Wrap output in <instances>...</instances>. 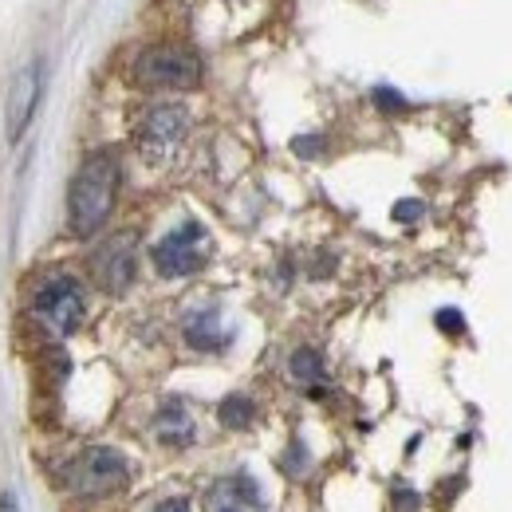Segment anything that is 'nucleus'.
Returning a JSON list of instances; mask_svg holds the SVG:
<instances>
[{"mask_svg": "<svg viewBox=\"0 0 512 512\" xmlns=\"http://www.w3.org/2000/svg\"><path fill=\"white\" fill-rule=\"evenodd\" d=\"M115 193H119V158L99 150V154H87L71 193H67V221H71V233L75 237H95L111 209H115Z\"/></svg>", "mask_w": 512, "mask_h": 512, "instance_id": "1", "label": "nucleus"}, {"mask_svg": "<svg viewBox=\"0 0 512 512\" xmlns=\"http://www.w3.org/2000/svg\"><path fill=\"white\" fill-rule=\"evenodd\" d=\"M288 367H292V379L304 386H320L323 375H327V367H323V355L316 347H300L292 359H288Z\"/></svg>", "mask_w": 512, "mask_h": 512, "instance_id": "12", "label": "nucleus"}, {"mask_svg": "<svg viewBox=\"0 0 512 512\" xmlns=\"http://www.w3.org/2000/svg\"><path fill=\"white\" fill-rule=\"evenodd\" d=\"M40 91H44V64L32 60L12 79V91H8V138L12 142L24 138V130H28L36 107H40Z\"/></svg>", "mask_w": 512, "mask_h": 512, "instance_id": "8", "label": "nucleus"}, {"mask_svg": "<svg viewBox=\"0 0 512 512\" xmlns=\"http://www.w3.org/2000/svg\"><path fill=\"white\" fill-rule=\"evenodd\" d=\"M375 103H379L383 111H406V99H402L398 91H390V87H375Z\"/></svg>", "mask_w": 512, "mask_h": 512, "instance_id": "14", "label": "nucleus"}, {"mask_svg": "<svg viewBox=\"0 0 512 512\" xmlns=\"http://www.w3.org/2000/svg\"><path fill=\"white\" fill-rule=\"evenodd\" d=\"M217 418H221V426H229V430H245V426L256 418L253 398H245V394H229V398L221 402Z\"/></svg>", "mask_w": 512, "mask_h": 512, "instance_id": "13", "label": "nucleus"}, {"mask_svg": "<svg viewBox=\"0 0 512 512\" xmlns=\"http://www.w3.org/2000/svg\"><path fill=\"white\" fill-rule=\"evenodd\" d=\"M134 79L142 87H197L201 79V60L197 52L182 48V44H162V48H146L134 60Z\"/></svg>", "mask_w": 512, "mask_h": 512, "instance_id": "4", "label": "nucleus"}, {"mask_svg": "<svg viewBox=\"0 0 512 512\" xmlns=\"http://www.w3.org/2000/svg\"><path fill=\"white\" fill-rule=\"evenodd\" d=\"M154 512H193L190 501H182V497H170V501H162Z\"/></svg>", "mask_w": 512, "mask_h": 512, "instance_id": "19", "label": "nucleus"}, {"mask_svg": "<svg viewBox=\"0 0 512 512\" xmlns=\"http://www.w3.org/2000/svg\"><path fill=\"white\" fill-rule=\"evenodd\" d=\"M190 134V111L182 103H158L138 123V150L146 162H170Z\"/></svg>", "mask_w": 512, "mask_h": 512, "instance_id": "3", "label": "nucleus"}, {"mask_svg": "<svg viewBox=\"0 0 512 512\" xmlns=\"http://www.w3.org/2000/svg\"><path fill=\"white\" fill-rule=\"evenodd\" d=\"M438 327L449 331V335H461V331H465V320H461V312L446 308V312H438Z\"/></svg>", "mask_w": 512, "mask_h": 512, "instance_id": "15", "label": "nucleus"}, {"mask_svg": "<svg viewBox=\"0 0 512 512\" xmlns=\"http://www.w3.org/2000/svg\"><path fill=\"white\" fill-rule=\"evenodd\" d=\"M394 505H398V509H406V512H414V509H418V497H414L410 489H398V497H394Z\"/></svg>", "mask_w": 512, "mask_h": 512, "instance_id": "18", "label": "nucleus"}, {"mask_svg": "<svg viewBox=\"0 0 512 512\" xmlns=\"http://www.w3.org/2000/svg\"><path fill=\"white\" fill-rule=\"evenodd\" d=\"M154 430H158V442H166V446H190L193 418H190V410L182 406V398H170V402L158 410Z\"/></svg>", "mask_w": 512, "mask_h": 512, "instance_id": "11", "label": "nucleus"}, {"mask_svg": "<svg viewBox=\"0 0 512 512\" xmlns=\"http://www.w3.org/2000/svg\"><path fill=\"white\" fill-rule=\"evenodd\" d=\"M205 509L209 512H264V493L249 473H229L221 481L209 485L205 493Z\"/></svg>", "mask_w": 512, "mask_h": 512, "instance_id": "9", "label": "nucleus"}, {"mask_svg": "<svg viewBox=\"0 0 512 512\" xmlns=\"http://www.w3.org/2000/svg\"><path fill=\"white\" fill-rule=\"evenodd\" d=\"M83 288H79V280L75 276H48L40 288H36V296H32V312H36V320L44 323L52 335H71L79 323H83Z\"/></svg>", "mask_w": 512, "mask_h": 512, "instance_id": "5", "label": "nucleus"}, {"mask_svg": "<svg viewBox=\"0 0 512 512\" xmlns=\"http://www.w3.org/2000/svg\"><path fill=\"white\" fill-rule=\"evenodd\" d=\"M127 481L130 469L119 449L91 446L64 465V485L75 497H111V493L127 489Z\"/></svg>", "mask_w": 512, "mask_h": 512, "instance_id": "2", "label": "nucleus"}, {"mask_svg": "<svg viewBox=\"0 0 512 512\" xmlns=\"http://www.w3.org/2000/svg\"><path fill=\"white\" fill-rule=\"evenodd\" d=\"M154 268L166 276V280H182V276H193L201 272L205 256H209V233L197 225V221H186L178 225L174 233H166L158 245H154Z\"/></svg>", "mask_w": 512, "mask_h": 512, "instance_id": "6", "label": "nucleus"}, {"mask_svg": "<svg viewBox=\"0 0 512 512\" xmlns=\"http://www.w3.org/2000/svg\"><path fill=\"white\" fill-rule=\"evenodd\" d=\"M292 146H296V154H300V158H312V154H320V138H296Z\"/></svg>", "mask_w": 512, "mask_h": 512, "instance_id": "17", "label": "nucleus"}, {"mask_svg": "<svg viewBox=\"0 0 512 512\" xmlns=\"http://www.w3.org/2000/svg\"><path fill=\"white\" fill-rule=\"evenodd\" d=\"M91 272H95V284L111 296L127 292L134 284V272H138V249H134V237L130 233H119L111 237L107 245H99L95 256H91Z\"/></svg>", "mask_w": 512, "mask_h": 512, "instance_id": "7", "label": "nucleus"}, {"mask_svg": "<svg viewBox=\"0 0 512 512\" xmlns=\"http://www.w3.org/2000/svg\"><path fill=\"white\" fill-rule=\"evenodd\" d=\"M422 217V201H398L394 205V221H418Z\"/></svg>", "mask_w": 512, "mask_h": 512, "instance_id": "16", "label": "nucleus"}, {"mask_svg": "<svg viewBox=\"0 0 512 512\" xmlns=\"http://www.w3.org/2000/svg\"><path fill=\"white\" fill-rule=\"evenodd\" d=\"M0 512H20V501L12 493H0Z\"/></svg>", "mask_w": 512, "mask_h": 512, "instance_id": "20", "label": "nucleus"}, {"mask_svg": "<svg viewBox=\"0 0 512 512\" xmlns=\"http://www.w3.org/2000/svg\"><path fill=\"white\" fill-rule=\"evenodd\" d=\"M186 343L201 355H217L233 343V331L221 323V312L217 308H201L186 320Z\"/></svg>", "mask_w": 512, "mask_h": 512, "instance_id": "10", "label": "nucleus"}]
</instances>
